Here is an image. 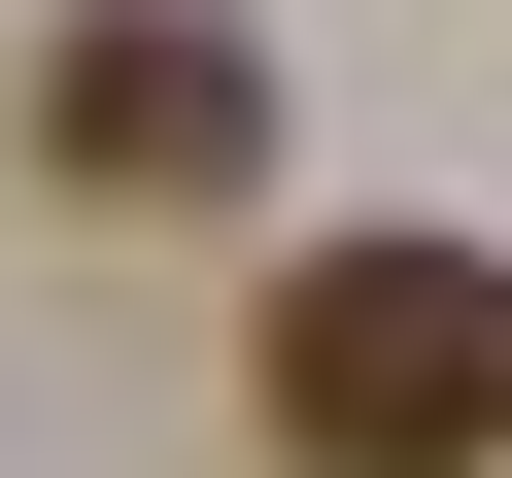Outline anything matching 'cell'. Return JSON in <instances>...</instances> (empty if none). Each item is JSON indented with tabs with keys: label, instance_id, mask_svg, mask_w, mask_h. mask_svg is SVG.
<instances>
[{
	"label": "cell",
	"instance_id": "1",
	"mask_svg": "<svg viewBox=\"0 0 512 478\" xmlns=\"http://www.w3.org/2000/svg\"><path fill=\"white\" fill-rule=\"evenodd\" d=\"M274 478H512V274L478 239H274Z\"/></svg>",
	"mask_w": 512,
	"mask_h": 478
},
{
	"label": "cell",
	"instance_id": "2",
	"mask_svg": "<svg viewBox=\"0 0 512 478\" xmlns=\"http://www.w3.org/2000/svg\"><path fill=\"white\" fill-rule=\"evenodd\" d=\"M35 171L69 205H239V171H274V69H239L205 0H103V35L35 69Z\"/></svg>",
	"mask_w": 512,
	"mask_h": 478
}]
</instances>
